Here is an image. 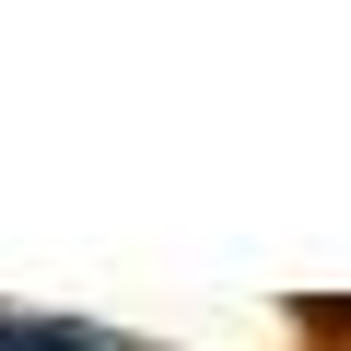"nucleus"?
I'll use <instances>...</instances> for the list:
<instances>
[{
	"label": "nucleus",
	"mask_w": 351,
	"mask_h": 351,
	"mask_svg": "<svg viewBox=\"0 0 351 351\" xmlns=\"http://www.w3.org/2000/svg\"><path fill=\"white\" fill-rule=\"evenodd\" d=\"M0 351H106V328H82V316H0Z\"/></svg>",
	"instance_id": "f257e3e1"
}]
</instances>
